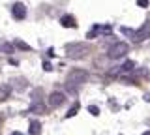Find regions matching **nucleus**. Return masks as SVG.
<instances>
[{"instance_id":"1","label":"nucleus","mask_w":150,"mask_h":135,"mask_svg":"<svg viewBox=\"0 0 150 135\" xmlns=\"http://www.w3.org/2000/svg\"><path fill=\"white\" fill-rule=\"evenodd\" d=\"M88 53H90V45H88V43H83V41H77V43H68V45H66V54H68V58L79 60V58H84Z\"/></svg>"},{"instance_id":"2","label":"nucleus","mask_w":150,"mask_h":135,"mask_svg":"<svg viewBox=\"0 0 150 135\" xmlns=\"http://www.w3.org/2000/svg\"><path fill=\"white\" fill-rule=\"evenodd\" d=\"M88 81V73L84 69H71L66 77V85L69 88H75V86H81Z\"/></svg>"},{"instance_id":"3","label":"nucleus","mask_w":150,"mask_h":135,"mask_svg":"<svg viewBox=\"0 0 150 135\" xmlns=\"http://www.w3.org/2000/svg\"><path fill=\"white\" fill-rule=\"evenodd\" d=\"M129 51V45L124 43V41H116L112 47H109V51H107V57H109L111 60H118L122 57H126Z\"/></svg>"},{"instance_id":"4","label":"nucleus","mask_w":150,"mask_h":135,"mask_svg":"<svg viewBox=\"0 0 150 135\" xmlns=\"http://www.w3.org/2000/svg\"><path fill=\"white\" fill-rule=\"evenodd\" d=\"M131 36H133L131 40H133L135 43H141V41H144L146 38H150V21H146V23H144V25L141 26L139 30H135Z\"/></svg>"},{"instance_id":"5","label":"nucleus","mask_w":150,"mask_h":135,"mask_svg":"<svg viewBox=\"0 0 150 135\" xmlns=\"http://www.w3.org/2000/svg\"><path fill=\"white\" fill-rule=\"evenodd\" d=\"M11 13H13V17H15L17 21H23L26 17V6L23 2H15L11 6Z\"/></svg>"},{"instance_id":"6","label":"nucleus","mask_w":150,"mask_h":135,"mask_svg":"<svg viewBox=\"0 0 150 135\" xmlns=\"http://www.w3.org/2000/svg\"><path fill=\"white\" fill-rule=\"evenodd\" d=\"M64 101H66V94H64V92L56 90V92H51V94H49V105L51 107H60Z\"/></svg>"},{"instance_id":"7","label":"nucleus","mask_w":150,"mask_h":135,"mask_svg":"<svg viewBox=\"0 0 150 135\" xmlns=\"http://www.w3.org/2000/svg\"><path fill=\"white\" fill-rule=\"evenodd\" d=\"M60 25L66 26V28H75V26H77V21H75L73 15H64L62 19H60Z\"/></svg>"},{"instance_id":"8","label":"nucleus","mask_w":150,"mask_h":135,"mask_svg":"<svg viewBox=\"0 0 150 135\" xmlns=\"http://www.w3.org/2000/svg\"><path fill=\"white\" fill-rule=\"evenodd\" d=\"M11 96V85H0V101H6Z\"/></svg>"},{"instance_id":"9","label":"nucleus","mask_w":150,"mask_h":135,"mask_svg":"<svg viewBox=\"0 0 150 135\" xmlns=\"http://www.w3.org/2000/svg\"><path fill=\"white\" fill-rule=\"evenodd\" d=\"M28 131H30V135H40L41 133V124L38 122V120H32V122H30V129H28Z\"/></svg>"},{"instance_id":"10","label":"nucleus","mask_w":150,"mask_h":135,"mask_svg":"<svg viewBox=\"0 0 150 135\" xmlns=\"http://www.w3.org/2000/svg\"><path fill=\"white\" fill-rule=\"evenodd\" d=\"M13 47H17V49H21V51H32V47H30V45H28V43H25V41H21V40H17Z\"/></svg>"},{"instance_id":"11","label":"nucleus","mask_w":150,"mask_h":135,"mask_svg":"<svg viewBox=\"0 0 150 135\" xmlns=\"http://www.w3.org/2000/svg\"><path fill=\"white\" fill-rule=\"evenodd\" d=\"M0 51L6 54H11L13 53V45L11 43H0Z\"/></svg>"},{"instance_id":"12","label":"nucleus","mask_w":150,"mask_h":135,"mask_svg":"<svg viewBox=\"0 0 150 135\" xmlns=\"http://www.w3.org/2000/svg\"><path fill=\"white\" fill-rule=\"evenodd\" d=\"M77 111H79V103H75L71 109H69L68 113H66V118H71V116H75V115H77Z\"/></svg>"},{"instance_id":"13","label":"nucleus","mask_w":150,"mask_h":135,"mask_svg":"<svg viewBox=\"0 0 150 135\" xmlns=\"http://www.w3.org/2000/svg\"><path fill=\"white\" fill-rule=\"evenodd\" d=\"M15 83H17V90H25V88H26V81H25V79H15Z\"/></svg>"},{"instance_id":"14","label":"nucleus","mask_w":150,"mask_h":135,"mask_svg":"<svg viewBox=\"0 0 150 135\" xmlns=\"http://www.w3.org/2000/svg\"><path fill=\"white\" fill-rule=\"evenodd\" d=\"M120 69H122V71H131V69H133V62H131V60L124 62V66H122Z\"/></svg>"},{"instance_id":"15","label":"nucleus","mask_w":150,"mask_h":135,"mask_svg":"<svg viewBox=\"0 0 150 135\" xmlns=\"http://www.w3.org/2000/svg\"><path fill=\"white\" fill-rule=\"evenodd\" d=\"M88 113L94 115V116H98V115H100V109H98L96 105H90V107H88Z\"/></svg>"},{"instance_id":"16","label":"nucleus","mask_w":150,"mask_h":135,"mask_svg":"<svg viewBox=\"0 0 150 135\" xmlns=\"http://www.w3.org/2000/svg\"><path fill=\"white\" fill-rule=\"evenodd\" d=\"M120 81H124V83H128V85H135V83H137V81H135V79H133V77H122V79H120Z\"/></svg>"},{"instance_id":"17","label":"nucleus","mask_w":150,"mask_h":135,"mask_svg":"<svg viewBox=\"0 0 150 135\" xmlns=\"http://www.w3.org/2000/svg\"><path fill=\"white\" fill-rule=\"evenodd\" d=\"M139 8H148V0H137Z\"/></svg>"},{"instance_id":"18","label":"nucleus","mask_w":150,"mask_h":135,"mask_svg":"<svg viewBox=\"0 0 150 135\" xmlns=\"http://www.w3.org/2000/svg\"><path fill=\"white\" fill-rule=\"evenodd\" d=\"M43 69H45V71H51V69H53V66H51L49 62H43Z\"/></svg>"},{"instance_id":"19","label":"nucleus","mask_w":150,"mask_h":135,"mask_svg":"<svg viewBox=\"0 0 150 135\" xmlns=\"http://www.w3.org/2000/svg\"><path fill=\"white\" fill-rule=\"evenodd\" d=\"M11 135H23V133H21V131H13Z\"/></svg>"},{"instance_id":"20","label":"nucleus","mask_w":150,"mask_h":135,"mask_svg":"<svg viewBox=\"0 0 150 135\" xmlns=\"http://www.w3.org/2000/svg\"><path fill=\"white\" fill-rule=\"evenodd\" d=\"M143 135H150V131H144V133H143Z\"/></svg>"}]
</instances>
